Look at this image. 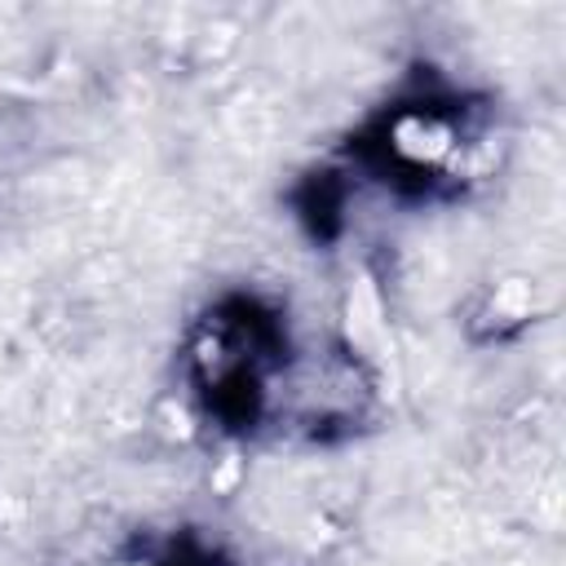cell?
<instances>
[{"label":"cell","instance_id":"1","mask_svg":"<svg viewBox=\"0 0 566 566\" xmlns=\"http://www.w3.org/2000/svg\"><path fill=\"white\" fill-rule=\"evenodd\" d=\"M394 150L411 164H433L451 150V128L433 115H402L394 124Z\"/></svg>","mask_w":566,"mask_h":566},{"label":"cell","instance_id":"2","mask_svg":"<svg viewBox=\"0 0 566 566\" xmlns=\"http://www.w3.org/2000/svg\"><path fill=\"white\" fill-rule=\"evenodd\" d=\"M526 310H531V287L522 279H509L495 287L491 314H500V323H517V318H526Z\"/></svg>","mask_w":566,"mask_h":566},{"label":"cell","instance_id":"3","mask_svg":"<svg viewBox=\"0 0 566 566\" xmlns=\"http://www.w3.org/2000/svg\"><path fill=\"white\" fill-rule=\"evenodd\" d=\"M133 566H150V562H133Z\"/></svg>","mask_w":566,"mask_h":566}]
</instances>
